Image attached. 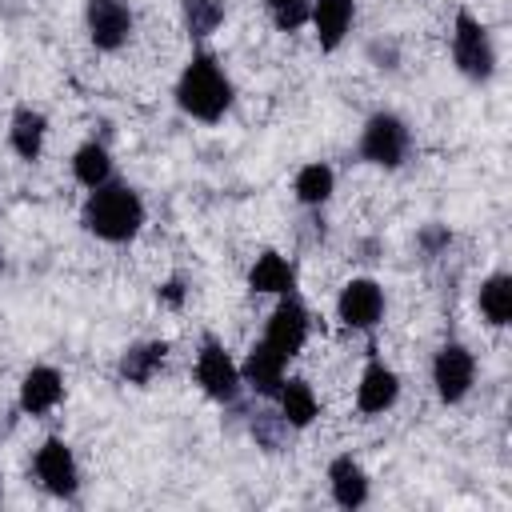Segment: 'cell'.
Returning <instances> with one entry per match:
<instances>
[{"instance_id": "cell-8", "label": "cell", "mask_w": 512, "mask_h": 512, "mask_svg": "<svg viewBox=\"0 0 512 512\" xmlns=\"http://www.w3.org/2000/svg\"><path fill=\"white\" fill-rule=\"evenodd\" d=\"M384 308H388L384 288L372 276H352L336 296V320L352 332H372L384 320Z\"/></svg>"}, {"instance_id": "cell-14", "label": "cell", "mask_w": 512, "mask_h": 512, "mask_svg": "<svg viewBox=\"0 0 512 512\" xmlns=\"http://www.w3.org/2000/svg\"><path fill=\"white\" fill-rule=\"evenodd\" d=\"M288 376V360L272 348V344H252L248 348V356H244V364H240V384L248 388V392H256V396H276V388H280V380Z\"/></svg>"}, {"instance_id": "cell-5", "label": "cell", "mask_w": 512, "mask_h": 512, "mask_svg": "<svg viewBox=\"0 0 512 512\" xmlns=\"http://www.w3.org/2000/svg\"><path fill=\"white\" fill-rule=\"evenodd\" d=\"M196 384L208 400L216 404H236L240 400V364L228 356V348L208 332L196 348Z\"/></svg>"}, {"instance_id": "cell-7", "label": "cell", "mask_w": 512, "mask_h": 512, "mask_svg": "<svg viewBox=\"0 0 512 512\" xmlns=\"http://www.w3.org/2000/svg\"><path fill=\"white\" fill-rule=\"evenodd\" d=\"M32 472H36V480L44 484L48 496H56V500H76V492H80V464H76V456H72V448H68L64 436H48V440L36 448Z\"/></svg>"}, {"instance_id": "cell-15", "label": "cell", "mask_w": 512, "mask_h": 512, "mask_svg": "<svg viewBox=\"0 0 512 512\" xmlns=\"http://www.w3.org/2000/svg\"><path fill=\"white\" fill-rule=\"evenodd\" d=\"M328 492H332V500H336L340 508L356 512V508L368 504V496H372V480H368V472L360 468L356 456L340 452V456H332V464H328Z\"/></svg>"}, {"instance_id": "cell-29", "label": "cell", "mask_w": 512, "mask_h": 512, "mask_svg": "<svg viewBox=\"0 0 512 512\" xmlns=\"http://www.w3.org/2000/svg\"><path fill=\"white\" fill-rule=\"evenodd\" d=\"M0 272H4V248H0Z\"/></svg>"}, {"instance_id": "cell-3", "label": "cell", "mask_w": 512, "mask_h": 512, "mask_svg": "<svg viewBox=\"0 0 512 512\" xmlns=\"http://www.w3.org/2000/svg\"><path fill=\"white\" fill-rule=\"evenodd\" d=\"M452 64L472 84H488L496 76V44H492V32L468 8H456V20H452Z\"/></svg>"}, {"instance_id": "cell-10", "label": "cell", "mask_w": 512, "mask_h": 512, "mask_svg": "<svg viewBox=\"0 0 512 512\" xmlns=\"http://www.w3.org/2000/svg\"><path fill=\"white\" fill-rule=\"evenodd\" d=\"M84 28L100 52H120L136 32V16L128 0H84Z\"/></svg>"}, {"instance_id": "cell-2", "label": "cell", "mask_w": 512, "mask_h": 512, "mask_svg": "<svg viewBox=\"0 0 512 512\" xmlns=\"http://www.w3.org/2000/svg\"><path fill=\"white\" fill-rule=\"evenodd\" d=\"M80 224H84V232H92L104 244H128L144 228V200L132 184L108 180L88 192V200L80 208Z\"/></svg>"}, {"instance_id": "cell-9", "label": "cell", "mask_w": 512, "mask_h": 512, "mask_svg": "<svg viewBox=\"0 0 512 512\" xmlns=\"http://www.w3.org/2000/svg\"><path fill=\"white\" fill-rule=\"evenodd\" d=\"M308 332H312V316L304 308V300L296 292H284L264 324V344H272L284 360L300 356V348L308 344Z\"/></svg>"}, {"instance_id": "cell-27", "label": "cell", "mask_w": 512, "mask_h": 512, "mask_svg": "<svg viewBox=\"0 0 512 512\" xmlns=\"http://www.w3.org/2000/svg\"><path fill=\"white\" fill-rule=\"evenodd\" d=\"M368 60H372L380 72H396V68H400V44H396L392 36L372 40V44H368Z\"/></svg>"}, {"instance_id": "cell-4", "label": "cell", "mask_w": 512, "mask_h": 512, "mask_svg": "<svg viewBox=\"0 0 512 512\" xmlns=\"http://www.w3.org/2000/svg\"><path fill=\"white\" fill-rule=\"evenodd\" d=\"M412 156V128L396 112H372L360 128V160L376 168H400Z\"/></svg>"}, {"instance_id": "cell-13", "label": "cell", "mask_w": 512, "mask_h": 512, "mask_svg": "<svg viewBox=\"0 0 512 512\" xmlns=\"http://www.w3.org/2000/svg\"><path fill=\"white\" fill-rule=\"evenodd\" d=\"M352 20H356V0H312L308 24H312L320 52H336L348 40Z\"/></svg>"}, {"instance_id": "cell-22", "label": "cell", "mask_w": 512, "mask_h": 512, "mask_svg": "<svg viewBox=\"0 0 512 512\" xmlns=\"http://www.w3.org/2000/svg\"><path fill=\"white\" fill-rule=\"evenodd\" d=\"M292 192H296V200H300L304 208H324V204L332 200V192H336V172H332V164H324V160L304 164V168L296 172V180H292Z\"/></svg>"}, {"instance_id": "cell-16", "label": "cell", "mask_w": 512, "mask_h": 512, "mask_svg": "<svg viewBox=\"0 0 512 512\" xmlns=\"http://www.w3.org/2000/svg\"><path fill=\"white\" fill-rule=\"evenodd\" d=\"M44 140H48V116L40 108H32V104H20L12 112V120H8V144H12V152L32 164V160H40Z\"/></svg>"}, {"instance_id": "cell-19", "label": "cell", "mask_w": 512, "mask_h": 512, "mask_svg": "<svg viewBox=\"0 0 512 512\" xmlns=\"http://www.w3.org/2000/svg\"><path fill=\"white\" fill-rule=\"evenodd\" d=\"M272 400H276V412L288 420V428H308L320 416V400L304 376H284Z\"/></svg>"}, {"instance_id": "cell-20", "label": "cell", "mask_w": 512, "mask_h": 512, "mask_svg": "<svg viewBox=\"0 0 512 512\" xmlns=\"http://www.w3.org/2000/svg\"><path fill=\"white\" fill-rule=\"evenodd\" d=\"M476 304H480V316L492 328H508L512 324V276L508 272L484 276L480 280V292H476Z\"/></svg>"}, {"instance_id": "cell-25", "label": "cell", "mask_w": 512, "mask_h": 512, "mask_svg": "<svg viewBox=\"0 0 512 512\" xmlns=\"http://www.w3.org/2000/svg\"><path fill=\"white\" fill-rule=\"evenodd\" d=\"M276 32H300L308 24V12H312V0H264Z\"/></svg>"}, {"instance_id": "cell-21", "label": "cell", "mask_w": 512, "mask_h": 512, "mask_svg": "<svg viewBox=\"0 0 512 512\" xmlns=\"http://www.w3.org/2000/svg\"><path fill=\"white\" fill-rule=\"evenodd\" d=\"M72 176L92 192L100 184L112 180V152L104 140H84L76 152H72Z\"/></svg>"}, {"instance_id": "cell-24", "label": "cell", "mask_w": 512, "mask_h": 512, "mask_svg": "<svg viewBox=\"0 0 512 512\" xmlns=\"http://www.w3.org/2000/svg\"><path fill=\"white\" fill-rule=\"evenodd\" d=\"M248 432H252L256 448H264V452H284V440H288L292 428H288V420H284L280 412L260 408V412L248 416Z\"/></svg>"}, {"instance_id": "cell-1", "label": "cell", "mask_w": 512, "mask_h": 512, "mask_svg": "<svg viewBox=\"0 0 512 512\" xmlns=\"http://www.w3.org/2000/svg\"><path fill=\"white\" fill-rule=\"evenodd\" d=\"M236 100V88L224 64L212 52H192L184 72L176 76V108L200 124H220Z\"/></svg>"}, {"instance_id": "cell-12", "label": "cell", "mask_w": 512, "mask_h": 512, "mask_svg": "<svg viewBox=\"0 0 512 512\" xmlns=\"http://www.w3.org/2000/svg\"><path fill=\"white\" fill-rule=\"evenodd\" d=\"M396 400H400V376L384 360L372 356L364 364V372H360V384H356V408H360V416H384Z\"/></svg>"}, {"instance_id": "cell-23", "label": "cell", "mask_w": 512, "mask_h": 512, "mask_svg": "<svg viewBox=\"0 0 512 512\" xmlns=\"http://www.w3.org/2000/svg\"><path fill=\"white\" fill-rule=\"evenodd\" d=\"M224 0H180V20H184V32L192 40H204L212 36L220 24H224Z\"/></svg>"}, {"instance_id": "cell-6", "label": "cell", "mask_w": 512, "mask_h": 512, "mask_svg": "<svg viewBox=\"0 0 512 512\" xmlns=\"http://www.w3.org/2000/svg\"><path fill=\"white\" fill-rule=\"evenodd\" d=\"M476 384V356L460 340H444L432 356V388L440 404H460Z\"/></svg>"}, {"instance_id": "cell-18", "label": "cell", "mask_w": 512, "mask_h": 512, "mask_svg": "<svg viewBox=\"0 0 512 512\" xmlns=\"http://www.w3.org/2000/svg\"><path fill=\"white\" fill-rule=\"evenodd\" d=\"M248 288L260 292V296H284V292H292V288H296V268H292V260H288L284 252H276V248L260 252V256L252 260V268H248Z\"/></svg>"}, {"instance_id": "cell-17", "label": "cell", "mask_w": 512, "mask_h": 512, "mask_svg": "<svg viewBox=\"0 0 512 512\" xmlns=\"http://www.w3.org/2000/svg\"><path fill=\"white\" fill-rule=\"evenodd\" d=\"M164 360H168V340H136V344H128V348L120 352L116 372H120L124 384L144 388V384H152V376L164 368Z\"/></svg>"}, {"instance_id": "cell-28", "label": "cell", "mask_w": 512, "mask_h": 512, "mask_svg": "<svg viewBox=\"0 0 512 512\" xmlns=\"http://www.w3.org/2000/svg\"><path fill=\"white\" fill-rule=\"evenodd\" d=\"M156 300L160 304H168V308H184V300H188V280L176 272V276H168L160 288H156Z\"/></svg>"}, {"instance_id": "cell-26", "label": "cell", "mask_w": 512, "mask_h": 512, "mask_svg": "<svg viewBox=\"0 0 512 512\" xmlns=\"http://www.w3.org/2000/svg\"><path fill=\"white\" fill-rule=\"evenodd\" d=\"M416 244H420V252L424 256H440V252H448V244H452V232H448V224H424L420 232H416Z\"/></svg>"}, {"instance_id": "cell-11", "label": "cell", "mask_w": 512, "mask_h": 512, "mask_svg": "<svg viewBox=\"0 0 512 512\" xmlns=\"http://www.w3.org/2000/svg\"><path fill=\"white\" fill-rule=\"evenodd\" d=\"M64 400V372L52 368V364H32L24 376H20V412L24 416H48L56 404Z\"/></svg>"}]
</instances>
